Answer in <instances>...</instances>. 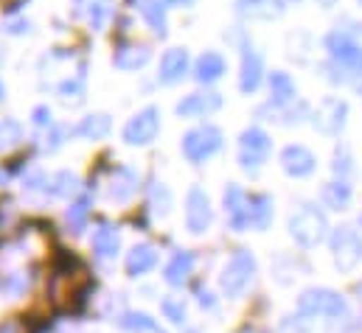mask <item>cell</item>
<instances>
[{"mask_svg":"<svg viewBox=\"0 0 362 333\" xmlns=\"http://www.w3.org/2000/svg\"><path fill=\"white\" fill-rule=\"evenodd\" d=\"M357 294H360V300H362V283L357 286Z\"/></svg>","mask_w":362,"mask_h":333,"instance_id":"obj_43","label":"cell"},{"mask_svg":"<svg viewBox=\"0 0 362 333\" xmlns=\"http://www.w3.org/2000/svg\"><path fill=\"white\" fill-rule=\"evenodd\" d=\"M281 168H284L289 176H309V174L317 168V157H315L306 146L292 143V146H286V149L281 152Z\"/></svg>","mask_w":362,"mask_h":333,"instance_id":"obj_13","label":"cell"},{"mask_svg":"<svg viewBox=\"0 0 362 333\" xmlns=\"http://www.w3.org/2000/svg\"><path fill=\"white\" fill-rule=\"evenodd\" d=\"M155 263H158V250L152 244H138V247H132V252L127 255V272L132 277L146 274Z\"/></svg>","mask_w":362,"mask_h":333,"instance_id":"obj_19","label":"cell"},{"mask_svg":"<svg viewBox=\"0 0 362 333\" xmlns=\"http://www.w3.org/2000/svg\"><path fill=\"white\" fill-rule=\"evenodd\" d=\"M360 98H362V87H360Z\"/></svg>","mask_w":362,"mask_h":333,"instance_id":"obj_45","label":"cell"},{"mask_svg":"<svg viewBox=\"0 0 362 333\" xmlns=\"http://www.w3.org/2000/svg\"><path fill=\"white\" fill-rule=\"evenodd\" d=\"M349 168H351V163H349V149H337V155H334V171H337V174H340V171L346 174Z\"/></svg>","mask_w":362,"mask_h":333,"instance_id":"obj_34","label":"cell"},{"mask_svg":"<svg viewBox=\"0 0 362 333\" xmlns=\"http://www.w3.org/2000/svg\"><path fill=\"white\" fill-rule=\"evenodd\" d=\"M298 311L306 317H329V320H340L349 314L346 300L332 291V289H306L298 297Z\"/></svg>","mask_w":362,"mask_h":333,"instance_id":"obj_2","label":"cell"},{"mask_svg":"<svg viewBox=\"0 0 362 333\" xmlns=\"http://www.w3.org/2000/svg\"><path fill=\"white\" fill-rule=\"evenodd\" d=\"M59 92H62V98H65V101H71V95H74V101H82L85 84H82V79H79V82H65L62 87H59Z\"/></svg>","mask_w":362,"mask_h":333,"instance_id":"obj_33","label":"cell"},{"mask_svg":"<svg viewBox=\"0 0 362 333\" xmlns=\"http://www.w3.org/2000/svg\"><path fill=\"white\" fill-rule=\"evenodd\" d=\"M272 222V199L267 193H250V230H267Z\"/></svg>","mask_w":362,"mask_h":333,"instance_id":"obj_21","label":"cell"},{"mask_svg":"<svg viewBox=\"0 0 362 333\" xmlns=\"http://www.w3.org/2000/svg\"><path fill=\"white\" fill-rule=\"evenodd\" d=\"M225 68H228L225 59H222L219 54L208 51V54H202V56L197 59V65H194V79L202 84H211V82H216V79H222Z\"/></svg>","mask_w":362,"mask_h":333,"instance_id":"obj_17","label":"cell"},{"mask_svg":"<svg viewBox=\"0 0 362 333\" xmlns=\"http://www.w3.org/2000/svg\"><path fill=\"white\" fill-rule=\"evenodd\" d=\"M88 216H90V199L82 196L79 202H74V205L68 207V224H71V230H74V233H82Z\"/></svg>","mask_w":362,"mask_h":333,"instance_id":"obj_29","label":"cell"},{"mask_svg":"<svg viewBox=\"0 0 362 333\" xmlns=\"http://www.w3.org/2000/svg\"><path fill=\"white\" fill-rule=\"evenodd\" d=\"M360 3H362V0H360Z\"/></svg>","mask_w":362,"mask_h":333,"instance_id":"obj_47","label":"cell"},{"mask_svg":"<svg viewBox=\"0 0 362 333\" xmlns=\"http://www.w3.org/2000/svg\"><path fill=\"white\" fill-rule=\"evenodd\" d=\"M199 305H214V300H211V294H205V291H199Z\"/></svg>","mask_w":362,"mask_h":333,"instance_id":"obj_37","label":"cell"},{"mask_svg":"<svg viewBox=\"0 0 362 333\" xmlns=\"http://www.w3.org/2000/svg\"><path fill=\"white\" fill-rule=\"evenodd\" d=\"M332 255L340 272H354L362 260V236L349 224L337 227L332 233Z\"/></svg>","mask_w":362,"mask_h":333,"instance_id":"obj_5","label":"cell"},{"mask_svg":"<svg viewBox=\"0 0 362 333\" xmlns=\"http://www.w3.org/2000/svg\"><path fill=\"white\" fill-rule=\"evenodd\" d=\"M219 107H222V95L219 92H211V90L191 92V95H185L180 104H177V115L180 118H202V115L216 112Z\"/></svg>","mask_w":362,"mask_h":333,"instance_id":"obj_12","label":"cell"},{"mask_svg":"<svg viewBox=\"0 0 362 333\" xmlns=\"http://www.w3.org/2000/svg\"><path fill=\"white\" fill-rule=\"evenodd\" d=\"M25 28H28V23H23V20H20V23H11V25H8V31H14V34H17V31H25Z\"/></svg>","mask_w":362,"mask_h":333,"instance_id":"obj_36","label":"cell"},{"mask_svg":"<svg viewBox=\"0 0 362 333\" xmlns=\"http://www.w3.org/2000/svg\"><path fill=\"white\" fill-rule=\"evenodd\" d=\"M149 56H152V51H149L146 45H127V48H121V51L112 56V62H115V68H121V71H138V68H144V65L149 62Z\"/></svg>","mask_w":362,"mask_h":333,"instance_id":"obj_20","label":"cell"},{"mask_svg":"<svg viewBox=\"0 0 362 333\" xmlns=\"http://www.w3.org/2000/svg\"><path fill=\"white\" fill-rule=\"evenodd\" d=\"M262 76H264V59L250 42H245V48H242V73H239L242 92H247V95L256 92L259 84H262Z\"/></svg>","mask_w":362,"mask_h":333,"instance_id":"obj_11","label":"cell"},{"mask_svg":"<svg viewBox=\"0 0 362 333\" xmlns=\"http://www.w3.org/2000/svg\"><path fill=\"white\" fill-rule=\"evenodd\" d=\"M323 202H326V207H332V210H343V207L351 202V185H349L346 179L329 182V185L323 188Z\"/></svg>","mask_w":362,"mask_h":333,"instance_id":"obj_25","label":"cell"},{"mask_svg":"<svg viewBox=\"0 0 362 333\" xmlns=\"http://www.w3.org/2000/svg\"><path fill=\"white\" fill-rule=\"evenodd\" d=\"M76 11L90 23L93 31H101L112 14V0H76Z\"/></svg>","mask_w":362,"mask_h":333,"instance_id":"obj_16","label":"cell"},{"mask_svg":"<svg viewBox=\"0 0 362 333\" xmlns=\"http://www.w3.org/2000/svg\"><path fill=\"white\" fill-rule=\"evenodd\" d=\"M118 247H121V238H118L115 227L101 224V227L93 233V252H95L101 260H112V258L118 255Z\"/></svg>","mask_w":362,"mask_h":333,"instance_id":"obj_18","label":"cell"},{"mask_svg":"<svg viewBox=\"0 0 362 333\" xmlns=\"http://www.w3.org/2000/svg\"><path fill=\"white\" fill-rule=\"evenodd\" d=\"M34 123H37V126H45V123H48V126H51V109H48V107H37V109H34Z\"/></svg>","mask_w":362,"mask_h":333,"instance_id":"obj_35","label":"cell"},{"mask_svg":"<svg viewBox=\"0 0 362 333\" xmlns=\"http://www.w3.org/2000/svg\"><path fill=\"white\" fill-rule=\"evenodd\" d=\"M360 222H362V219H360Z\"/></svg>","mask_w":362,"mask_h":333,"instance_id":"obj_46","label":"cell"},{"mask_svg":"<svg viewBox=\"0 0 362 333\" xmlns=\"http://www.w3.org/2000/svg\"><path fill=\"white\" fill-rule=\"evenodd\" d=\"M329 222L326 216L315 207V205H300L292 216H289V236L300 244V247H317L326 238Z\"/></svg>","mask_w":362,"mask_h":333,"instance_id":"obj_1","label":"cell"},{"mask_svg":"<svg viewBox=\"0 0 362 333\" xmlns=\"http://www.w3.org/2000/svg\"><path fill=\"white\" fill-rule=\"evenodd\" d=\"M272 152V140L270 135L259 126H250L242 132L239 138V166L245 171H259V168L267 163Z\"/></svg>","mask_w":362,"mask_h":333,"instance_id":"obj_4","label":"cell"},{"mask_svg":"<svg viewBox=\"0 0 362 333\" xmlns=\"http://www.w3.org/2000/svg\"><path fill=\"white\" fill-rule=\"evenodd\" d=\"M3 95H6V87H3V84H0V98H3Z\"/></svg>","mask_w":362,"mask_h":333,"instance_id":"obj_41","label":"cell"},{"mask_svg":"<svg viewBox=\"0 0 362 333\" xmlns=\"http://www.w3.org/2000/svg\"><path fill=\"white\" fill-rule=\"evenodd\" d=\"M211 222H214V210H211L208 193L194 185L185 196V227L191 236H202V233H208Z\"/></svg>","mask_w":362,"mask_h":333,"instance_id":"obj_8","label":"cell"},{"mask_svg":"<svg viewBox=\"0 0 362 333\" xmlns=\"http://www.w3.org/2000/svg\"><path fill=\"white\" fill-rule=\"evenodd\" d=\"M160 3H166V6H188L191 0H160Z\"/></svg>","mask_w":362,"mask_h":333,"instance_id":"obj_39","label":"cell"},{"mask_svg":"<svg viewBox=\"0 0 362 333\" xmlns=\"http://www.w3.org/2000/svg\"><path fill=\"white\" fill-rule=\"evenodd\" d=\"M0 333H17V325L14 322H6V325H0Z\"/></svg>","mask_w":362,"mask_h":333,"instance_id":"obj_38","label":"cell"},{"mask_svg":"<svg viewBox=\"0 0 362 333\" xmlns=\"http://www.w3.org/2000/svg\"><path fill=\"white\" fill-rule=\"evenodd\" d=\"M48 188H51L54 196H71V193L79 190V176L71 174V171H59L48 179Z\"/></svg>","mask_w":362,"mask_h":333,"instance_id":"obj_28","label":"cell"},{"mask_svg":"<svg viewBox=\"0 0 362 333\" xmlns=\"http://www.w3.org/2000/svg\"><path fill=\"white\" fill-rule=\"evenodd\" d=\"M191 269H194V258H191L188 252H175L172 260L166 263V280H169L172 286H182V283L188 280Z\"/></svg>","mask_w":362,"mask_h":333,"instance_id":"obj_23","label":"cell"},{"mask_svg":"<svg viewBox=\"0 0 362 333\" xmlns=\"http://www.w3.org/2000/svg\"><path fill=\"white\" fill-rule=\"evenodd\" d=\"M141 11L149 23V28L158 34V37H166L169 34V25H166V11L160 6V0H141Z\"/></svg>","mask_w":362,"mask_h":333,"instance_id":"obj_26","label":"cell"},{"mask_svg":"<svg viewBox=\"0 0 362 333\" xmlns=\"http://www.w3.org/2000/svg\"><path fill=\"white\" fill-rule=\"evenodd\" d=\"M225 213L236 233L250 230V193H245L239 185H228L225 190Z\"/></svg>","mask_w":362,"mask_h":333,"instance_id":"obj_10","label":"cell"},{"mask_svg":"<svg viewBox=\"0 0 362 333\" xmlns=\"http://www.w3.org/2000/svg\"><path fill=\"white\" fill-rule=\"evenodd\" d=\"M3 182H6V174H3V171H0V185H3Z\"/></svg>","mask_w":362,"mask_h":333,"instance_id":"obj_42","label":"cell"},{"mask_svg":"<svg viewBox=\"0 0 362 333\" xmlns=\"http://www.w3.org/2000/svg\"><path fill=\"white\" fill-rule=\"evenodd\" d=\"M270 92L275 107H286L295 101V82L289 79V73H272L270 76Z\"/></svg>","mask_w":362,"mask_h":333,"instance_id":"obj_24","label":"cell"},{"mask_svg":"<svg viewBox=\"0 0 362 333\" xmlns=\"http://www.w3.org/2000/svg\"><path fill=\"white\" fill-rule=\"evenodd\" d=\"M253 274H256V258L247 250H239L228 260V266L222 269V277H219L222 291H225L228 297H242L245 289L250 286Z\"/></svg>","mask_w":362,"mask_h":333,"instance_id":"obj_3","label":"cell"},{"mask_svg":"<svg viewBox=\"0 0 362 333\" xmlns=\"http://www.w3.org/2000/svg\"><path fill=\"white\" fill-rule=\"evenodd\" d=\"M110 129H112V123H110L107 115H88V118L76 126V132H79L82 138H88V140H101V138H107Z\"/></svg>","mask_w":362,"mask_h":333,"instance_id":"obj_27","label":"cell"},{"mask_svg":"<svg viewBox=\"0 0 362 333\" xmlns=\"http://www.w3.org/2000/svg\"><path fill=\"white\" fill-rule=\"evenodd\" d=\"M222 149V132L216 126H197L182 138V155L191 163H202Z\"/></svg>","mask_w":362,"mask_h":333,"instance_id":"obj_6","label":"cell"},{"mask_svg":"<svg viewBox=\"0 0 362 333\" xmlns=\"http://www.w3.org/2000/svg\"><path fill=\"white\" fill-rule=\"evenodd\" d=\"M138 188V176L129 171V168H118L112 174V182H110V196L115 202H127Z\"/></svg>","mask_w":362,"mask_h":333,"instance_id":"obj_22","label":"cell"},{"mask_svg":"<svg viewBox=\"0 0 362 333\" xmlns=\"http://www.w3.org/2000/svg\"><path fill=\"white\" fill-rule=\"evenodd\" d=\"M158 129H160V112H158V107H146L135 118L127 121L124 143L127 146H146V143H152L158 138Z\"/></svg>","mask_w":362,"mask_h":333,"instance_id":"obj_7","label":"cell"},{"mask_svg":"<svg viewBox=\"0 0 362 333\" xmlns=\"http://www.w3.org/2000/svg\"><path fill=\"white\" fill-rule=\"evenodd\" d=\"M185 73H188V51H182V48L166 51L163 54V62H160V82L175 84L180 82Z\"/></svg>","mask_w":362,"mask_h":333,"instance_id":"obj_15","label":"cell"},{"mask_svg":"<svg viewBox=\"0 0 362 333\" xmlns=\"http://www.w3.org/2000/svg\"><path fill=\"white\" fill-rule=\"evenodd\" d=\"M349 121V104L343 98H323L312 115V123L323 135H340Z\"/></svg>","mask_w":362,"mask_h":333,"instance_id":"obj_9","label":"cell"},{"mask_svg":"<svg viewBox=\"0 0 362 333\" xmlns=\"http://www.w3.org/2000/svg\"><path fill=\"white\" fill-rule=\"evenodd\" d=\"M286 3H300V0H286Z\"/></svg>","mask_w":362,"mask_h":333,"instance_id":"obj_44","label":"cell"},{"mask_svg":"<svg viewBox=\"0 0 362 333\" xmlns=\"http://www.w3.org/2000/svg\"><path fill=\"white\" fill-rule=\"evenodd\" d=\"M317 3H320V6H323V8H332V6H334V3H337V0H317Z\"/></svg>","mask_w":362,"mask_h":333,"instance_id":"obj_40","label":"cell"},{"mask_svg":"<svg viewBox=\"0 0 362 333\" xmlns=\"http://www.w3.org/2000/svg\"><path fill=\"white\" fill-rule=\"evenodd\" d=\"M284 3L281 0H236V14L245 20H272L281 17Z\"/></svg>","mask_w":362,"mask_h":333,"instance_id":"obj_14","label":"cell"},{"mask_svg":"<svg viewBox=\"0 0 362 333\" xmlns=\"http://www.w3.org/2000/svg\"><path fill=\"white\" fill-rule=\"evenodd\" d=\"M20 140V126L14 121H3L0 123V149H11Z\"/></svg>","mask_w":362,"mask_h":333,"instance_id":"obj_32","label":"cell"},{"mask_svg":"<svg viewBox=\"0 0 362 333\" xmlns=\"http://www.w3.org/2000/svg\"><path fill=\"white\" fill-rule=\"evenodd\" d=\"M160 308H163V314H166V320H172L175 325H185V305H182L180 300H175V297H166L163 303H160Z\"/></svg>","mask_w":362,"mask_h":333,"instance_id":"obj_31","label":"cell"},{"mask_svg":"<svg viewBox=\"0 0 362 333\" xmlns=\"http://www.w3.org/2000/svg\"><path fill=\"white\" fill-rule=\"evenodd\" d=\"M121 325L127 328V331H152V333H166L152 317H146V314H124V320H121Z\"/></svg>","mask_w":362,"mask_h":333,"instance_id":"obj_30","label":"cell"}]
</instances>
